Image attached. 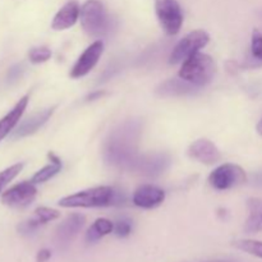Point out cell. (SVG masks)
I'll return each instance as SVG.
<instances>
[{
	"mask_svg": "<svg viewBox=\"0 0 262 262\" xmlns=\"http://www.w3.org/2000/svg\"><path fill=\"white\" fill-rule=\"evenodd\" d=\"M165 200V192L151 184H145L136 189L133 193V204L141 209H155Z\"/></svg>",
	"mask_w": 262,
	"mask_h": 262,
	"instance_id": "4fadbf2b",
	"label": "cell"
},
{
	"mask_svg": "<svg viewBox=\"0 0 262 262\" xmlns=\"http://www.w3.org/2000/svg\"><path fill=\"white\" fill-rule=\"evenodd\" d=\"M28 58L35 64L45 63L51 58V51L48 48H33L28 53Z\"/></svg>",
	"mask_w": 262,
	"mask_h": 262,
	"instance_id": "d4e9b609",
	"label": "cell"
},
{
	"mask_svg": "<svg viewBox=\"0 0 262 262\" xmlns=\"http://www.w3.org/2000/svg\"><path fill=\"white\" fill-rule=\"evenodd\" d=\"M28 100H30V97H28L27 95L23 96L10 112L0 119V141L4 140V138L14 129L15 125L18 124V122H19L20 118H22L23 113H25L26 107H27Z\"/></svg>",
	"mask_w": 262,
	"mask_h": 262,
	"instance_id": "e0dca14e",
	"label": "cell"
},
{
	"mask_svg": "<svg viewBox=\"0 0 262 262\" xmlns=\"http://www.w3.org/2000/svg\"><path fill=\"white\" fill-rule=\"evenodd\" d=\"M247 181L246 171L235 164H223L209 176L210 186L217 191H227Z\"/></svg>",
	"mask_w": 262,
	"mask_h": 262,
	"instance_id": "52a82bcc",
	"label": "cell"
},
{
	"mask_svg": "<svg viewBox=\"0 0 262 262\" xmlns=\"http://www.w3.org/2000/svg\"><path fill=\"white\" fill-rule=\"evenodd\" d=\"M51 257V252L48 248H42L36 255V262H48Z\"/></svg>",
	"mask_w": 262,
	"mask_h": 262,
	"instance_id": "f1b7e54d",
	"label": "cell"
},
{
	"mask_svg": "<svg viewBox=\"0 0 262 262\" xmlns=\"http://www.w3.org/2000/svg\"><path fill=\"white\" fill-rule=\"evenodd\" d=\"M199 86L189 83L184 81L183 78H171L168 81L163 82L160 86L156 89V94L160 96L171 97V96H186V95H192L199 90Z\"/></svg>",
	"mask_w": 262,
	"mask_h": 262,
	"instance_id": "2e32d148",
	"label": "cell"
},
{
	"mask_svg": "<svg viewBox=\"0 0 262 262\" xmlns=\"http://www.w3.org/2000/svg\"><path fill=\"white\" fill-rule=\"evenodd\" d=\"M49 159H50L51 163L49 164V165L43 166L42 169H40V170L32 177V179H31L32 183H43V182L51 179L55 174H58L59 171L61 170V161L58 156L54 155L53 152H49Z\"/></svg>",
	"mask_w": 262,
	"mask_h": 262,
	"instance_id": "ffe728a7",
	"label": "cell"
},
{
	"mask_svg": "<svg viewBox=\"0 0 262 262\" xmlns=\"http://www.w3.org/2000/svg\"><path fill=\"white\" fill-rule=\"evenodd\" d=\"M23 73V67L20 64H15L8 72V82H15L17 79H19V77Z\"/></svg>",
	"mask_w": 262,
	"mask_h": 262,
	"instance_id": "83f0119b",
	"label": "cell"
},
{
	"mask_svg": "<svg viewBox=\"0 0 262 262\" xmlns=\"http://www.w3.org/2000/svg\"><path fill=\"white\" fill-rule=\"evenodd\" d=\"M35 216L37 217L42 224H46V223L58 219V217L60 216V212H59L58 210L50 209V207L41 206L35 210Z\"/></svg>",
	"mask_w": 262,
	"mask_h": 262,
	"instance_id": "cb8c5ba5",
	"label": "cell"
},
{
	"mask_svg": "<svg viewBox=\"0 0 262 262\" xmlns=\"http://www.w3.org/2000/svg\"><path fill=\"white\" fill-rule=\"evenodd\" d=\"M36 194H37V189H36L35 183L31 181L22 182L5 191L2 196V201L3 204L13 209H22L32 204L33 200L36 199Z\"/></svg>",
	"mask_w": 262,
	"mask_h": 262,
	"instance_id": "ba28073f",
	"label": "cell"
},
{
	"mask_svg": "<svg viewBox=\"0 0 262 262\" xmlns=\"http://www.w3.org/2000/svg\"><path fill=\"white\" fill-rule=\"evenodd\" d=\"M54 109H55L54 106L49 107V109L41 110V112L30 115L27 119H25L19 125H18L17 129L13 133V138L27 137V136H31L35 132H37V130L48 122L49 118L53 115Z\"/></svg>",
	"mask_w": 262,
	"mask_h": 262,
	"instance_id": "9a60e30c",
	"label": "cell"
},
{
	"mask_svg": "<svg viewBox=\"0 0 262 262\" xmlns=\"http://www.w3.org/2000/svg\"><path fill=\"white\" fill-rule=\"evenodd\" d=\"M79 13H81V8H79L78 2L69 0L58 10L51 23V28L55 31H63L73 27L78 20Z\"/></svg>",
	"mask_w": 262,
	"mask_h": 262,
	"instance_id": "5bb4252c",
	"label": "cell"
},
{
	"mask_svg": "<svg viewBox=\"0 0 262 262\" xmlns=\"http://www.w3.org/2000/svg\"><path fill=\"white\" fill-rule=\"evenodd\" d=\"M235 248L243 251L246 253L262 258V242L255 239H239L233 243Z\"/></svg>",
	"mask_w": 262,
	"mask_h": 262,
	"instance_id": "44dd1931",
	"label": "cell"
},
{
	"mask_svg": "<svg viewBox=\"0 0 262 262\" xmlns=\"http://www.w3.org/2000/svg\"><path fill=\"white\" fill-rule=\"evenodd\" d=\"M209 262H232V261H224V260H217V261H209Z\"/></svg>",
	"mask_w": 262,
	"mask_h": 262,
	"instance_id": "1f68e13d",
	"label": "cell"
},
{
	"mask_svg": "<svg viewBox=\"0 0 262 262\" xmlns=\"http://www.w3.org/2000/svg\"><path fill=\"white\" fill-rule=\"evenodd\" d=\"M41 225H43L42 223H41L37 217H33V219L26 220V222L20 223V224L18 225V233H19L20 235L28 237V235H32Z\"/></svg>",
	"mask_w": 262,
	"mask_h": 262,
	"instance_id": "484cf974",
	"label": "cell"
},
{
	"mask_svg": "<svg viewBox=\"0 0 262 262\" xmlns=\"http://www.w3.org/2000/svg\"><path fill=\"white\" fill-rule=\"evenodd\" d=\"M216 64L207 54L196 53L182 63L178 76L194 86H205L214 78Z\"/></svg>",
	"mask_w": 262,
	"mask_h": 262,
	"instance_id": "3957f363",
	"label": "cell"
},
{
	"mask_svg": "<svg viewBox=\"0 0 262 262\" xmlns=\"http://www.w3.org/2000/svg\"><path fill=\"white\" fill-rule=\"evenodd\" d=\"M86 223V217L81 214H72L58 225L55 230V245L58 247H67L77 237Z\"/></svg>",
	"mask_w": 262,
	"mask_h": 262,
	"instance_id": "30bf717a",
	"label": "cell"
},
{
	"mask_svg": "<svg viewBox=\"0 0 262 262\" xmlns=\"http://www.w3.org/2000/svg\"><path fill=\"white\" fill-rule=\"evenodd\" d=\"M79 19L83 30L94 37H102L110 30V19L99 0H87L81 7Z\"/></svg>",
	"mask_w": 262,
	"mask_h": 262,
	"instance_id": "277c9868",
	"label": "cell"
},
{
	"mask_svg": "<svg viewBox=\"0 0 262 262\" xmlns=\"http://www.w3.org/2000/svg\"><path fill=\"white\" fill-rule=\"evenodd\" d=\"M155 12L164 32L174 36L183 25V13L177 0H155Z\"/></svg>",
	"mask_w": 262,
	"mask_h": 262,
	"instance_id": "5b68a950",
	"label": "cell"
},
{
	"mask_svg": "<svg viewBox=\"0 0 262 262\" xmlns=\"http://www.w3.org/2000/svg\"><path fill=\"white\" fill-rule=\"evenodd\" d=\"M23 166L25 165H23L22 163H18V164H14V165L9 166V168L4 169L3 171H0V193H2L3 189H4L5 187H7L8 184L15 178L20 171H22Z\"/></svg>",
	"mask_w": 262,
	"mask_h": 262,
	"instance_id": "603a6c76",
	"label": "cell"
},
{
	"mask_svg": "<svg viewBox=\"0 0 262 262\" xmlns=\"http://www.w3.org/2000/svg\"><path fill=\"white\" fill-rule=\"evenodd\" d=\"M247 207L250 210V216L245 230L247 233H256L262 229V200L252 197L247 201Z\"/></svg>",
	"mask_w": 262,
	"mask_h": 262,
	"instance_id": "ac0fdd59",
	"label": "cell"
},
{
	"mask_svg": "<svg viewBox=\"0 0 262 262\" xmlns=\"http://www.w3.org/2000/svg\"><path fill=\"white\" fill-rule=\"evenodd\" d=\"M132 232V222L128 219H120L114 224V233L117 237L125 238Z\"/></svg>",
	"mask_w": 262,
	"mask_h": 262,
	"instance_id": "4316f807",
	"label": "cell"
},
{
	"mask_svg": "<svg viewBox=\"0 0 262 262\" xmlns=\"http://www.w3.org/2000/svg\"><path fill=\"white\" fill-rule=\"evenodd\" d=\"M188 155L194 160L205 164V165H214L222 160V154L219 148L209 140H197L189 146Z\"/></svg>",
	"mask_w": 262,
	"mask_h": 262,
	"instance_id": "7c38bea8",
	"label": "cell"
},
{
	"mask_svg": "<svg viewBox=\"0 0 262 262\" xmlns=\"http://www.w3.org/2000/svg\"><path fill=\"white\" fill-rule=\"evenodd\" d=\"M125 202L124 194L109 186L95 187L59 200L61 207H105L120 206Z\"/></svg>",
	"mask_w": 262,
	"mask_h": 262,
	"instance_id": "7a4b0ae2",
	"label": "cell"
},
{
	"mask_svg": "<svg viewBox=\"0 0 262 262\" xmlns=\"http://www.w3.org/2000/svg\"><path fill=\"white\" fill-rule=\"evenodd\" d=\"M102 51H104V43H102L101 40H97L95 42H92L81 54V56L77 59L74 66L72 67L69 76L72 78H81V77H84L86 74H89L97 64L100 56L102 55Z\"/></svg>",
	"mask_w": 262,
	"mask_h": 262,
	"instance_id": "9c48e42d",
	"label": "cell"
},
{
	"mask_svg": "<svg viewBox=\"0 0 262 262\" xmlns=\"http://www.w3.org/2000/svg\"><path fill=\"white\" fill-rule=\"evenodd\" d=\"M256 129H257L258 135L262 136V119L260 120V122H258V124H257V127H256Z\"/></svg>",
	"mask_w": 262,
	"mask_h": 262,
	"instance_id": "4dcf8cb0",
	"label": "cell"
},
{
	"mask_svg": "<svg viewBox=\"0 0 262 262\" xmlns=\"http://www.w3.org/2000/svg\"><path fill=\"white\" fill-rule=\"evenodd\" d=\"M140 137V124L128 122L120 125L110 135L104 150V159L109 165L127 170H135L138 160L137 142Z\"/></svg>",
	"mask_w": 262,
	"mask_h": 262,
	"instance_id": "6da1fadb",
	"label": "cell"
},
{
	"mask_svg": "<svg viewBox=\"0 0 262 262\" xmlns=\"http://www.w3.org/2000/svg\"><path fill=\"white\" fill-rule=\"evenodd\" d=\"M210 36L206 31L204 30H196L189 32L188 35L184 36L181 41L176 45L173 49L169 58V63L170 64H179L183 63L186 59L192 56L193 54L199 53L201 49L209 43Z\"/></svg>",
	"mask_w": 262,
	"mask_h": 262,
	"instance_id": "8992f818",
	"label": "cell"
},
{
	"mask_svg": "<svg viewBox=\"0 0 262 262\" xmlns=\"http://www.w3.org/2000/svg\"><path fill=\"white\" fill-rule=\"evenodd\" d=\"M255 183L257 184V186H261L262 187V174H258V176H256Z\"/></svg>",
	"mask_w": 262,
	"mask_h": 262,
	"instance_id": "f546056e",
	"label": "cell"
},
{
	"mask_svg": "<svg viewBox=\"0 0 262 262\" xmlns=\"http://www.w3.org/2000/svg\"><path fill=\"white\" fill-rule=\"evenodd\" d=\"M170 165V158L168 154L155 152L140 156L136 163L135 170L145 177H158L163 174Z\"/></svg>",
	"mask_w": 262,
	"mask_h": 262,
	"instance_id": "8fae6325",
	"label": "cell"
},
{
	"mask_svg": "<svg viewBox=\"0 0 262 262\" xmlns=\"http://www.w3.org/2000/svg\"><path fill=\"white\" fill-rule=\"evenodd\" d=\"M112 232H114V224L110 220L101 217V219H97L89 228V230L86 233V241L89 243L97 242V241L101 239L105 235L110 234Z\"/></svg>",
	"mask_w": 262,
	"mask_h": 262,
	"instance_id": "d6986e66",
	"label": "cell"
},
{
	"mask_svg": "<svg viewBox=\"0 0 262 262\" xmlns=\"http://www.w3.org/2000/svg\"><path fill=\"white\" fill-rule=\"evenodd\" d=\"M251 60L256 66H262V33L255 30L251 38Z\"/></svg>",
	"mask_w": 262,
	"mask_h": 262,
	"instance_id": "7402d4cb",
	"label": "cell"
}]
</instances>
